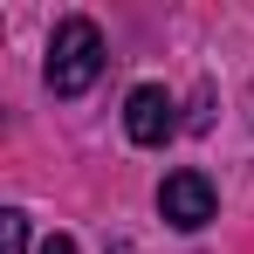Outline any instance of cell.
<instances>
[{"label": "cell", "instance_id": "cell-2", "mask_svg": "<svg viewBox=\"0 0 254 254\" xmlns=\"http://www.w3.org/2000/svg\"><path fill=\"white\" fill-rule=\"evenodd\" d=\"M158 213H165L179 234H199L213 220V179L206 172H172L165 186H158Z\"/></svg>", "mask_w": 254, "mask_h": 254}, {"label": "cell", "instance_id": "cell-3", "mask_svg": "<svg viewBox=\"0 0 254 254\" xmlns=\"http://www.w3.org/2000/svg\"><path fill=\"white\" fill-rule=\"evenodd\" d=\"M172 110H179V103H172V89L137 83V89L124 96V130H130V144H165V137H172V124H179Z\"/></svg>", "mask_w": 254, "mask_h": 254}, {"label": "cell", "instance_id": "cell-4", "mask_svg": "<svg viewBox=\"0 0 254 254\" xmlns=\"http://www.w3.org/2000/svg\"><path fill=\"white\" fill-rule=\"evenodd\" d=\"M0 254H28V213H0Z\"/></svg>", "mask_w": 254, "mask_h": 254}, {"label": "cell", "instance_id": "cell-1", "mask_svg": "<svg viewBox=\"0 0 254 254\" xmlns=\"http://www.w3.org/2000/svg\"><path fill=\"white\" fill-rule=\"evenodd\" d=\"M48 89L55 96H83L96 76H103V35H96V21L83 14H69V21H55V35H48Z\"/></svg>", "mask_w": 254, "mask_h": 254}, {"label": "cell", "instance_id": "cell-5", "mask_svg": "<svg viewBox=\"0 0 254 254\" xmlns=\"http://www.w3.org/2000/svg\"><path fill=\"white\" fill-rule=\"evenodd\" d=\"M42 254H76V241H69V234H55V241H42Z\"/></svg>", "mask_w": 254, "mask_h": 254}]
</instances>
